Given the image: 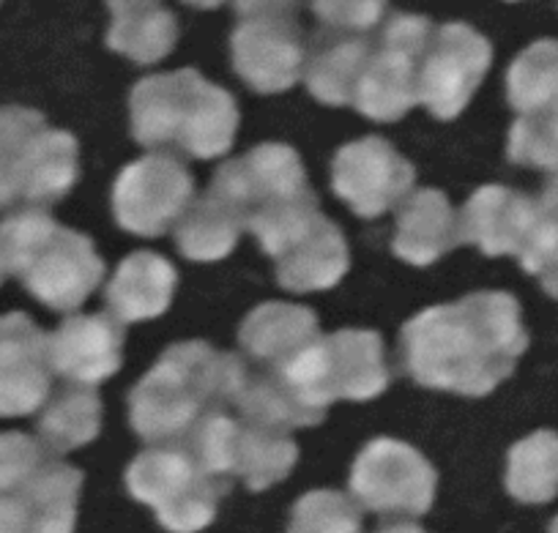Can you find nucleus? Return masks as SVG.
<instances>
[{"instance_id":"f257e3e1","label":"nucleus","mask_w":558,"mask_h":533,"mask_svg":"<svg viewBox=\"0 0 558 533\" xmlns=\"http://www.w3.org/2000/svg\"><path fill=\"white\" fill-rule=\"evenodd\" d=\"M402 364L425 389L487 397L529 348L520 304L504 290H480L418 312L402 326Z\"/></svg>"},{"instance_id":"f03ea898","label":"nucleus","mask_w":558,"mask_h":533,"mask_svg":"<svg viewBox=\"0 0 558 533\" xmlns=\"http://www.w3.org/2000/svg\"><path fill=\"white\" fill-rule=\"evenodd\" d=\"M241 378V353H219L201 339L170 344L129 391V422L148 444H181L208 413L233 408Z\"/></svg>"},{"instance_id":"7ed1b4c3","label":"nucleus","mask_w":558,"mask_h":533,"mask_svg":"<svg viewBox=\"0 0 558 533\" xmlns=\"http://www.w3.org/2000/svg\"><path fill=\"white\" fill-rule=\"evenodd\" d=\"M129 116L140 145H173L195 159L225 156L239 132L233 96L195 69L140 80L129 96Z\"/></svg>"},{"instance_id":"20e7f679","label":"nucleus","mask_w":558,"mask_h":533,"mask_svg":"<svg viewBox=\"0 0 558 533\" xmlns=\"http://www.w3.org/2000/svg\"><path fill=\"white\" fill-rule=\"evenodd\" d=\"M0 250L9 274L56 312H74L105 279L94 241L61 228L41 208H25L0 222Z\"/></svg>"},{"instance_id":"39448f33","label":"nucleus","mask_w":558,"mask_h":533,"mask_svg":"<svg viewBox=\"0 0 558 533\" xmlns=\"http://www.w3.org/2000/svg\"><path fill=\"white\" fill-rule=\"evenodd\" d=\"M181 446L201 462L203 471L225 482L241 479L252 493H263L288 479L299 460L291 429L233 408L208 413Z\"/></svg>"},{"instance_id":"423d86ee","label":"nucleus","mask_w":558,"mask_h":533,"mask_svg":"<svg viewBox=\"0 0 558 533\" xmlns=\"http://www.w3.org/2000/svg\"><path fill=\"white\" fill-rule=\"evenodd\" d=\"M132 498L148 504L170 533H197L217 517L219 500L230 482L203 471L181 444L154 446L126 468Z\"/></svg>"},{"instance_id":"0eeeda50","label":"nucleus","mask_w":558,"mask_h":533,"mask_svg":"<svg viewBox=\"0 0 558 533\" xmlns=\"http://www.w3.org/2000/svg\"><path fill=\"white\" fill-rule=\"evenodd\" d=\"M436 25L416 14H391L373 45L353 107L378 123L400 121L418 105V77Z\"/></svg>"},{"instance_id":"6e6552de","label":"nucleus","mask_w":558,"mask_h":533,"mask_svg":"<svg viewBox=\"0 0 558 533\" xmlns=\"http://www.w3.org/2000/svg\"><path fill=\"white\" fill-rule=\"evenodd\" d=\"M208 190L233 203L252 233L279 214L318 201L296 150L279 143H263L239 159L225 161Z\"/></svg>"},{"instance_id":"1a4fd4ad","label":"nucleus","mask_w":558,"mask_h":533,"mask_svg":"<svg viewBox=\"0 0 558 533\" xmlns=\"http://www.w3.org/2000/svg\"><path fill=\"white\" fill-rule=\"evenodd\" d=\"M436 484L438 473L425 455L395 438L369 440L351 468V495L375 514H427Z\"/></svg>"},{"instance_id":"9d476101","label":"nucleus","mask_w":558,"mask_h":533,"mask_svg":"<svg viewBox=\"0 0 558 533\" xmlns=\"http://www.w3.org/2000/svg\"><path fill=\"white\" fill-rule=\"evenodd\" d=\"M195 203V181L179 159L148 154L123 167L112 186V214L118 225L134 235L168 233Z\"/></svg>"},{"instance_id":"9b49d317","label":"nucleus","mask_w":558,"mask_h":533,"mask_svg":"<svg viewBox=\"0 0 558 533\" xmlns=\"http://www.w3.org/2000/svg\"><path fill=\"white\" fill-rule=\"evenodd\" d=\"M493 61V47L480 31L465 23H447L436 28L427 47L418 101L438 121H452L469 107Z\"/></svg>"},{"instance_id":"f8f14e48","label":"nucleus","mask_w":558,"mask_h":533,"mask_svg":"<svg viewBox=\"0 0 558 533\" xmlns=\"http://www.w3.org/2000/svg\"><path fill=\"white\" fill-rule=\"evenodd\" d=\"M416 170L384 137H362L337 150L331 186L362 219H378L411 197Z\"/></svg>"},{"instance_id":"ddd939ff","label":"nucleus","mask_w":558,"mask_h":533,"mask_svg":"<svg viewBox=\"0 0 558 533\" xmlns=\"http://www.w3.org/2000/svg\"><path fill=\"white\" fill-rule=\"evenodd\" d=\"M233 69L257 94H282L302 80L307 47L302 28L288 14L246 17L233 31Z\"/></svg>"},{"instance_id":"4468645a","label":"nucleus","mask_w":558,"mask_h":533,"mask_svg":"<svg viewBox=\"0 0 558 533\" xmlns=\"http://www.w3.org/2000/svg\"><path fill=\"white\" fill-rule=\"evenodd\" d=\"M50 334L25 312L0 317V416H31L50 400Z\"/></svg>"},{"instance_id":"2eb2a0df","label":"nucleus","mask_w":558,"mask_h":533,"mask_svg":"<svg viewBox=\"0 0 558 533\" xmlns=\"http://www.w3.org/2000/svg\"><path fill=\"white\" fill-rule=\"evenodd\" d=\"M52 373L69 384L96 386L123 364V328L112 315H74L47 337Z\"/></svg>"},{"instance_id":"dca6fc26","label":"nucleus","mask_w":558,"mask_h":533,"mask_svg":"<svg viewBox=\"0 0 558 533\" xmlns=\"http://www.w3.org/2000/svg\"><path fill=\"white\" fill-rule=\"evenodd\" d=\"M320 339L318 317L299 304L268 301L255 306L239 328V344L250 367L279 373Z\"/></svg>"},{"instance_id":"f3484780","label":"nucleus","mask_w":558,"mask_h":533,"mask_svg":"<svg viewBox=\"0 0 558 533\" xmlns=\"http://www.w3.org/2000/svg\"><path fill=\"white\" fill-rule=\"evenodd\" d=\"M536 222V201L509 186H482L460 214L463 241L474 244L487 257L523 255Z\"/></svg>"},{"instance_id":"a211bd4d","label":"nucleus","mask_w":558,"mask_h":533,"mask_svg":"<svg viewBox=\"0 0 558 533\" xmlns=\"http://www.w3.org/2000/svg\"><path fill=\"white\" fill-rule=\"evenodd\" d=\"M277 279L293 293L329 290L340 282L351 266L348 241L342 230L324 214H315L282 250L274 255Z\"/></svg>"},{"instance_id":"6ab92c4d","label":"nucleus","mask_w":558,"mask_h":533,"mask_svg":"<svg viewBox=\"0 0 558 533\" xmlns=\"http://www.w3.org/2000/svg\"><path fill=\"white\" fill-rule=\"evenodd\" d=\"M460 244L463 225L449 197L441 190L413 192L397 217L395 255L411 266H430Z\"/></svg>"},{"instance_id":"aec40b11","label":"nucleus","mask_w":558,"mask_h":533,"mask_svg":"<svg viewBox=\"0 0 558 533\" xmlns=\"http://www.w3.org/2000/svg\"><path fill=\"white\" fill-rule=\"evenodd\" d=\"M80 175V145L63 129L45 126L31 140L14 184V206L45 208L69 195Z\"/></svg>"},{"instance_id":"412c9836","label":"nucleus","mask_w":558,"mask_h":533,"mask_svg":"<svg viewBox=\"0 0 558 533\" xmlns=\"http://www.w3.org/2000/svg\"><path fill=\"white\" fill-rule=\"evenodd\" d=\"M173 263L154 252H134L123 257L105 290V304L118 323H140L168 312L175 295Z\"/></svg>"},{"instance_id":"4be33fe9","label":"nucleus","mask_w":558,"mask_h":533,"mask_svg":"<svg viewBox=\"0 0 558 533\" xmlns=\"http://www.w3.org/2000/svg\"><path fill=\"white\" fill-rule=\"evenodd\" d=\"M373 45L375 41L367 36L320 31L304 69L310 94L331 107L353 105V96L373 56Z\"/></svg>"},{"instance_id":"5701e85b","label":"nucleus","mask_w":558,"mask_h":533,"mask_svg":"<svg viewBox=\"0 0 558 533\" xmlns=\"http://www.w3.org/2000/svg\"><path fill=\"white\" fill-rule=\"evenodd\" d=\"M246 230L244 217L235 211L233 203L208 190L201 201L190 206L179 225H175V244L186 261L214 263L228 257Z\"/></svg>"},{"instance_id":"b1692460","label":"nucleus","mask_w":558,"mask_h":533,"mask_svg":"<svg viewBox=\"0 0 558 533\" xmlns=\"http://www.w3.org/2000/svg\"><path fill=\"white\" fill-rule=\"evenodd\" d=\"M36 429L41 444L56 455L90 444L101 429V400L94 386L66 384L52 391Z\"/></svg>"},{"instance_id":"393cba45","label":"nucleus","mask_w":558,"mask_h":533,"mask_svg":"<svg viewBox=\"0 0 558 533\" xmlns=\"http://www.w3.org/2000/svg\"><path fill=\"white\" fill-rule=\"evenodd\" d=\"M83 473L58 460H45L39 471L14 493L23 498L39 533H74Z\"/></svg>"},{"instance_id":"a878e982","label":"nucleus","mask_w":558,"mask_h":533,"mask_svg":"<svg viewBox=\"0 0 558 533\" xmlns=\"http://www.w3.org/2000/svg\"><path fill=\"white\" fill-rule=\"evenodd\" d=\"M507 489L520 504H547L558 495V433L539 429L518 440L507 457Z\"/></svg>"},{"instance_id":"bb28decb","label":"nucleus","mask_w":558,"mask_h":533,"mask_svg":"<svg viewBox=\"0 0 558 533\" xmlns=\"http://www.w3.org/2000/svg\"><path fill=\"white\" fill-rule=\"evenodd\" d=\"M179 41V20L165 7L137 9V12L112 17L107 31V47L134 63H157Z\"/></svg>"},{"instance_id":"cd10ccee","label":"nucleus","mask_w":558,"mask_h":533,"mask_svg":"<svg viewBox=\"0 0 558 533\" xmlns=\"http://www.w3.org/2000/svg\"><path fill=\"white\" fill-rule=\"evenodd\" d=\"M507 99L514 110L536 112L558 107V41L542 39L525 47L507 72Z\"/></svg>"},{"instance_id":"c85d7f7f","label":"nucleus","mask_w":558,"mask_h":533,"mask_svg":"<svg viewBox=\"0 0 558 533\" xmlns=\"http://www.w3.org/2000/svg\"><path fill=\"white\" fill-rule=\"evenodd\" d=\"M507 156L512 165L558 172V107L523 112L509 129Z\"/></svg>"},{"instance_id":"c756f323","label":"nucleus","mask_w":558,"mask_h":533,"mask_svg":"<svg viewBox=\"0 0 558 533\" xmlns=\"http://www.w3.org/2000/svg\"><path fill=\"white\" fill-rule=\"evenodd\" d=\"M47 126L45 116L31 107H0V208L14 206V184L36 132Z\"/></svg>"},{"instance_id":"7c9ffc66","label":"nucleus","mask_w":558,"mask_h":533,"mask_svg":"<svg viewBox=\"0 0 558 533\" xmlns=\"http://www.w3.org/2000/svg\"><path fill=\"white\" fill-rule=\"evenodd\" d=\"M288 533H362V511L337 489H313L293 506Z\"/></svg>"},{"instance_id":"2f4dec72","label":"nucleus","mask_w":558,"mask_h":533,"mask_svg":"<svg viewBox=\"0 0 558 533\" xmlns=\"http://www.w3.org/2000/svg\"><path fill=\"white\" fill-rule=\"evenodd\" d=\"M310 7L329 34L367 36L384 23L389 0H310Z\"/></svg>"},{"instance_id":"473e14b6","label":"nucleus","mask_w":558,"mask_h":533,"mask_svg":"<svg viewBox=\"0 0 558 533\" xmlns=\"http://www.w3.org/2000/svg\"><path fill=\"white\" fill-rule=\"evenodd\" d=\"M536 201V222L529 246L518 257L523 271L542 274L550 257L558 252V172L542 186Z\"/></svg>"},{"instance_id":"72a5a7b5","label":"nucleus","mask_w":558,"mask_h":533,"mask_svg":"<svg viewBox=\"0 0 558 533\" xmlns=\"http://www.w3.org/2000/svg\"><path fill=\"white\" fill-rule=\"evenodd\" d=\"M45 462V451L31 435L0 433V495L14 493Z\"/></svg>"},{"instance_id":"f704fd0d","label":"nucleus","mask_w":558,"mask_h":533,"mask_svg":"<svg viewBox=\"0 0 558 533\" xmlns=\"http://www.w3.org/2000/svg\"><path fill=\"white\" fill-rule=\"evenodd\" d=\"M0 533H39L17 493L0 495Z\"/></svg>"},{"instance_id":"c9c22d12","label":"nucleus","mask_w":558,"mask_h":533,"mask_svg":"<svg viewBox=\"0 0 558 533\" xmlns=\"http://www.w3.org/2000/svg\"><path fill=\"white\" fill-rule=\"evenodd\" d=\"M235 12L241 17H271V14H288L293 17L299 0H233Z\"/></svg>"},{"instance_id":"e433bc0d","label":"nucleus","mask_w":558,"mask_h":533,"mask_svg":"<svg viewBox=\"0 0 558 533\" xmlns=\"http://www.w3.org/2000/svg\"><path fill=\"white\" fill-rule=\"evenodd\" d=\"M107 7H110L112 17H118V14L137 12V9L162 7V0H107Z\"/></svg>"},{"instance_id":"4c0bfd02","label":"nucleus","mask_w":558,"mask_h":533,"mask_svg":"<svg viewBox=\"0 0 558 533\" xmlns=\"http://www.w3.org/2000/svg\"><path fill=\"white\" fill-rule=\"evenodd\" d=\"M542 277V288H545L547 295L558 299V252L550 257V263L545 266V271L539 274Z\"/></svg>"},{"instance_id":"58836bf2","label":"nucleus","mask_w":558,"mask_h":533,"mask_svg":"<svg viewBox=\"0 0 558 533\" xmlns=\"http://www.w3.org/2000/svg\"><path fill=\"white\" fill-rule=\"evenodd\" d=\"M378 533H427V531H422V528L413 525V522H395V525H384Z\"/></svg>"},{"instance_id":"ea45409f","label":"nucleus","mask_w":558,"mask_h":533,"mask_svg":"<svg viewBox=\"0 0 558 533\" xmlns=\"http://www.w3.org/2000/svg\"><path fill=\"white\" fill-rule=\"evenodd\" d=\"M184 3H190V7H195V9H217V7H222L225 0H184Z\"/></svg>"},{"instance_id":"a19ab883","label":"nucleus","mask_w":558,"mask_h":533,"mask_svg":"<svg viewBox=\"0 0 558 533\" xmlns=\"http://www.w3.org/2000/svg\"><path fill=\"white\" fill-rule=\"evenodd\" d=\"M7 274H9V268H7V257H3V250H0V282H3V279H7Z\"/></svg>"},{"instance_id":"79ce46f5","label":"nucleus","mask_w":558,"mask_h":533,"mask_svg":"<svg viewBox=\"0 0 558 533\" xmlns=\"http://www.w3.org/2000/svg\"><path fill=\"white\" fill-rule=\"evenodd\" d=\"M550 533H558V517L550 522Z\"/></svg>"}]
</instances>
